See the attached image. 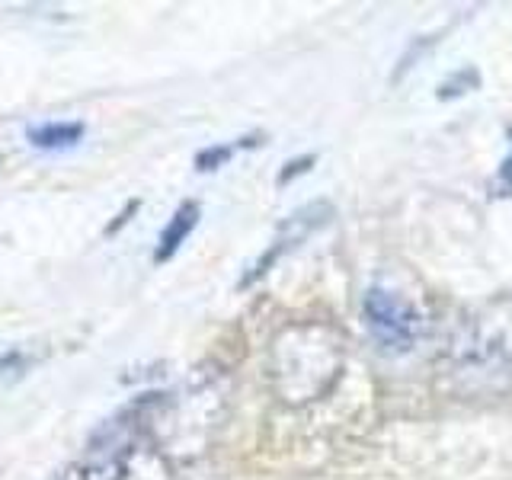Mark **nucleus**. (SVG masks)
<instances>
[{
	"mask_svg": "<svg viewBox=\"0 0 512 480\" xmlns=\"http://www.w3.org/2000/svg\"><path fill=\"white\" fill-rule=\"evenodd\" d=\"M29 365H32V359H26L20 349H13V352H7V356H0V372L23 375V372H29Z\"/></svg>",
	"mask_w": 512,
	"mask_h": 480,
	"instance_id": "7",
	"label": "nucleus"
},
{
	"mask_svg": "<svg viewBox=\"0 0 512 480\" xmlns=\"http://www.w3.org/2000/svg\"><path fill=\"white\" fill-rule=\"evenodd\" d=\"M448 384L468 397L512 391V295H500L461 320L445 349Z\"/></svg>",
	"mask_w": 512,
	"mask_h": 480,
	"instance_id": "1",
	"label": "nucleus"
},
{
	"mask_svg": "<svg viewBox=\"0 0 512 480\" xmlns=\"http://www.w3.org/2000/svg\"><path fill=\"white\" fill-rule=\"evenodd\" d=\"M199 221V205L196 202H186L180 212L173 215V221L164 228V234H160V247H157V263L170 260V256L180 250V244L189 237V231L196 228Z\"/></svg>",
	"mask_w": 512,
	"mask_h": 480,
	"instance_id": "5",
	"label": "nucleus"
},
{
	"mask_svg": "<svg viewBox=\"0 0 512 480\" xmlns=\"http://www.w3.org/2000/svg\"><path fill=\"white\" fill-rule=\"evenodd\" d=\"M503 180H506V183H509V189H512V157L503 164Z\"/></svg>",
	"mask_w": 512,
	"mask_h": 480,
	"instance_id": "8",
	"label": "nucleus"
},
{
	"mask_svg": "<svg viewBox=\"0 0 512 480\" xmlns=\"http://www.w3.org/2000/svg\"><path fill=\"white\" fill-rule=\"evenodd\" d=\"M84 138V122H48L29 132V141L42 151H58V148H71Z\"/></svg>",
	"mask_w": 512,
	"mask_h": 480,
	"instance_id": "6",
	"label": "nucleus"
},
{
	"mask_svg": "<svg viewBox=\"0 0 512 480\" xmlns=\"http://www.w3.org/2000/svg\"><path fill=\"white\" fill-rule=\"evenodd\" d=\"M170 461L144 436L112 439L103 448H90L84 461L71 464L58 480H170Z\"/></svg>",
	"mask_w": 512,
	"mask_h": 480,
	"instance_id": "3",
	"label": "nucleus"
},
{
	"mask_svg": "<svg viewBox=\"0 0 512 480\" xmlns=\"http://www.w3.org/2000/svg\"><path fill=\"white\" fill-rule=\"evenodd\" d=\"M362 317L372 340L384 352H407L420 340L423 317L416 314L413 304L388 292V288H368L362 301Z\"/></svg>",
	"mask_w": 512,
	"mask_h": 480,
	"instance_id": "4",
	"label": "nucleus"
},
{
	"mask_svg": "<svg viewBox=\"0 0 512 480\" xmlns=\"http://www.w3.org/2000/svg\"><path fill=\"white\" fill-rule=\"evenodd\" d=\"M343 365V336L324 327L308 324L282 333L272 359V375L282 378V400H314L324 394Z\"/></svg>",
	"mask_w": 512,
	"mask_h": 480,
	"instance_id": "2",
	"label": "nucleus"
}]
</instances>
